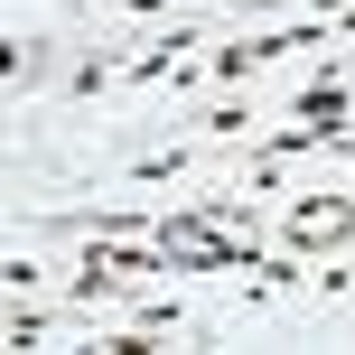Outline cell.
<instances>
[{
	"label": "cell",
	"mask_w": 355,
	"mask_h": 355,
	"mask_svg": "<svg viewBox=\"0 0 355 355\" xmlns=\"http://www.w3.org/2000/svg\"><path fill=\"white\" fill-rule=\"evenodd\" d=\"M0 281H10V300H37V290H47V262H37V252H10Z\"/></svg>",
	"instance_id": "cell-2"
},
{
	"label": "cell",
	"mask_w": 355,
	"mask_h": 355,
	"mask_svg": "<svg viewBox=\"0 0 355 355\" xmlns=\"http://www.w3.org/2000/svg\"><path fill=\"white\" fill-rule=\"evenodd\" d=\"M271 234H281L290 252H309V262H327V252L355 243V196L346 187H300L271 206Z\"/></svg>",
	"instance_id": "cell-1"
}]
</instances>
